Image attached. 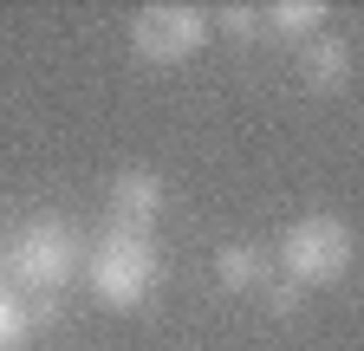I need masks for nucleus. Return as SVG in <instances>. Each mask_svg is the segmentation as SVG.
<instances>
[{"mask_svg": "<svg viewBox=\"0 0 364 351\" xmlns=\"http://www.w3.org/2000/svg\"><path fill=\"white\" fill-rule=\"evenodd\" d=\"M208 46V14L163 0V7H136L130 14V53L144 65H189Z\"/></svg>", "mask_w": 364, "mask_h": 351, "instance_id": "nucleus-4", "label": "nucleus"}, {"mask_svg": "<svg viewBox=\"0 0 364 351\" xmlns=\"http://www.w3.org/2000/svg\"><path fill=\"white\" fill-rule=\"evenodd\" d=\"M351 260H358V234H351V222L345 215H299V222L280 234V254H273V267H280L299 293L312 286H338L345 274H351Z\"/></svg>", "mask_w": 364, "mask_h": 351, "instance_id": "nucleus-2", "label": "nucleus"}, {"mask_svg": "<svg viewBox=\"0 0 364 351\" xmlns=\"http://www.w3.org/2000/svg\"><path fill=\"white\" fill-rule=\"evenodd\" d=\"M351 39L345 33H312L306 39V53H299V78H306V92H318V98H332V92H345L351 85Z\"/></svg>", "mask_w": 364, "mask_h": 351, "instance_id": "nucleus-6", "label": "nucleus"}, {"mask_svg": "<svg viewBox=\"0 0 364 351\" xmlns=\"http://www.w3.org/2000/svg\"><path fill=\"white\" fill-rule=\"evenodd\" d=\"M85 267V234L72 222H53V215H39V222H20L0 247V280H7L20 299H59V286H72Z\"/></svg>", "mask_w": 364, "mask_h": 351, "instance_id": "nucleus-1", "label": "nucleus"}, {"mask_svg": "<svg viewBox=\"0 0 364 351\" xmlns=\"http://www.w3.org/2000/svg\"><path fill=\"white\" fill-rule=\"evenodd\" d=\"M267 274H273V254H267L260 241H228V247L215 254V286H221V293H260Z\"/></svg>", "mask_w": 364, "mask_h": 351, "instance_id": "nucleus-7", "label": "nucleus"}, {"mask_svg": "<svg viewBox=\"0 0 364 351\" xmlns=\"http://www.w3.org/2000/svg\"><path fill=\"white\" fill-rule=\"evenodd\" d=\"M326 20H332L326 0H273V7H260V26L280 33V39H312Z\"/></svg>", "mask_w": 364, "mask_h": 351, "instance_id": "nucleus-8", "label": "nucleus"}, {"mask_svg": "<svg viewBox=\"0 0 364 351\" xmlns=\"http://www.w3.org/2000/svg\"><path fill=\"white\" fill-rule=\"evenodd\" d=\"M85 280H91V293H98L105 306L130 313V306H144L163 286V254H156L150 234H117V228H105L98 247L85 254Z\"/></svg>", "mask_w": 364, "mask_h": 351, "instance_id": "nucleus-3", "label": "nucleus"}, {"mask_svg": "<svg viewBox=\"0 0 364 351\" xmlns=\"http://www.w3.org/2000/svg\"><path fill=\"white\" fill-rule=\"evenodd\" d=\"M208 33L254 39V33H260V7H247V0H228V7H215V14H208Z\"/></svg>", "mask_w": 364, "mask_h": 351, "instance_id": "nucleus-10", "label": "nucleus"}, {"mask_svg": "<svg viewBox=\"0 0 364 351\" xmlns=\"http://www.w3.org/2000/svg\"><path fill=\"white\" fill-rule=\"evenodd\" d=\"M33 345V306L0 280V351H26Z\"/></svg>", "mask_w": 364, "mask_h": 351, "instance_id": "nucleus-9", "label": "nucleus"}, {"mask_svg": "<svg viewBox=\"0 0 364 351\" xmlns=\"http://www.w3.org/2000/svg\"><path fill=\"white\" fill-rule=\"evenodd\" d=\"M163 202H169V189H163L156 169H117L111 189H105V228H117V234H150L156 215H163Z\"/></svg>", "mask_w": 364, "mask_h": 351, "instance_id": "nucleus-5", "label": "nucleus"}, {"mask_svg": "<svg viewBox=\"0 0 364 351\" xmlns=\"http://www.w3.org/2000/svg\"><path fill=\"white\" fill-rule=\"evenodd\" d=\"M293 306H299V286H293V280H280V286H267V313H280V319H287Z\"/></svg>", "mask_w": 364, "mask_h": 351, "instance_id": "nucleus-11", "label": "nucleus"}]
</instances>
